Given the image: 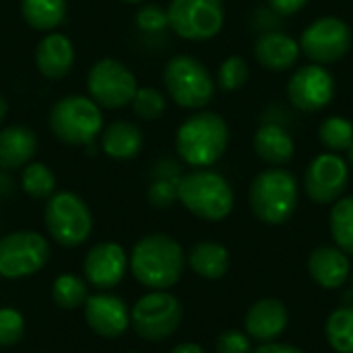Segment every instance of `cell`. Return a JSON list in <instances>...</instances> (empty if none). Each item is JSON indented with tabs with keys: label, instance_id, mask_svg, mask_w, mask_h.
<instances>
[{
	"label": "cell",
	"instance_id": "5bb4252c",
	"mask_svg": "<svg viewBox=\"0 0 353 353\" xmlns=\"http://www.w3.org/2000/svg\"><path fill=\"white\" fill-rule=\"evenodd\" d=\"M350 184V163L339 153L316 155L304 172V190L319 205L337 203Z\"/></svg>",
	"mask_w": 353,
	"mask_h": 353
},
{
	"label": "cell",
	"instance_id": "52a82bcc",
	"mask_svg": "<svg viewBox=\"0 0 353 353\" xmlns=\"http://www.w3.org/2000/svg\"><path fill=\"white\" fill-rule=\"evenodd\" d=\"M46 228L58 244L79 246L91 234V211L79 194L68 190L54 192L46 205Z\"/></svg>",
	"mask_w": 353,
	"mask_h": 353
},
{
	"label": "cell",
	"instance_id": "9c48e42d",
	"mask_svg": "<svg viewBox=\"0 0 353 353\" xmlns=\"http://www.w3.org/2000/svg\"><path fill=\"white\" fill-rule=\"evenodd\" d=\"M298 43H300L302 54L310 62L323 64V66L335 64L343 60L347 52L352 50V27L335 14L319 17L302 31Z\"/></svg>",
	"mask_w": 353,
	"mask_h": 353
},
{
	"label": "cell",
	"instance_id": "bcb514c9",
	"mask_svg": "<svg viewBox=\"0 0 353 353\" xmlns=\"http://www.w3.org/2000/svg\"><path fill=\"white\" fill-rule=\"evenodd\" d=\"M352 285H353V271H352Z\"/></svg>",
	"mask_w": 353,
	"mask_h": 353
},
{
	"label": "cell",
	"instance_id": "7bdbcfd3",
	"mask_svg": "<svg viewBox=\"0 0 353 353\" xmlns=\"http://www.w3.org/2000/svg\"><path fill=\"white\" fill-rule=\"evenodd\" d=\"M6 112H8V105H6V99L0 95V122L6 118Z\"/></svg>",
	"mask_w": 353,
	"mask_h": 353
},
{
	"label": "cell",
	"instance_id": "9a60e30c",
	"mask_svg": "<svg viewBox=\"0 0 353 353\" xmlns=\"http://www.w3.org/2000/svg\"><path fill=\"white\" fill-rule=\"evenodd\" d=\"M85 306V321L99 337H120L130 325V310L122 298L112 294L89 296Z\"/></svg>",
	"mask_w": 353,
	"mask_h": 353
},
{
	"label": "cell",
	"instance_id": "7a4b0ae2",
	"mask_svg": "<svg viewBox=\"0 0 353 353\" xmlns=\"http://www.w3.org/2000/svg\"><path fill=\"white\" fill-rule=\"evenodd\" d=\"M130 267L145 288L168 290L176 285L184 273V252L172 236L151 234L132 248Z\"/></svg>",
	"mask_w": 353,
	"mask_h": 353
},
{
	"label": "cell",
	"instance_id": "d4e9b609",
	"mask_svg": "<svg viewBox=\"0 0 353 353\" xmlns=\"http://www.w3.org/2000/svg\"><path fill=\"white\" fill-rule=\"evenodd\" d=\"M66 0H21V14L29 27L52 31L66 21Z\"/></svg>",
	"mask_w": 353,
	"mask_h": 353
},
{
	"label": "cell",
	"instance_id": "cb8c5ba5",
	"mask_svg": "<svg viewBox=\"0 0 353 353\" xmlns=\"http://www.w3.org/2000/svg\"><path fill=\"white\" fill-rule=\"evenodd\" d=\"M188 263L199 277L221 279L230 269V252L223 244L205 240L192 246L188 254Z\"/></svg>",
	"mask_w": 353,
	"mask_h": 353
},
{
	"label": "cell",
	"instance_id": "3957f363",
	"mask_svg": "<svg viewBox=\"0 0 353 353\" xmlns=\"http://www.w3.org/2000/svg\"><path fill=\"white\" fill-rule=\"evenodd\" d=\"M248 201L259 221L267 225H283L298 209V178L283 168H269L254 176L248 190Z\"/></svg>",
	"mask_w": 353,
	"mask_h": 353
},
{
	"label": "cell",
	"instance_id": "8d00e7d4",
	"mask_svg": "<svg viewBox=\"0 0 353 353\" xmlns=\"http://www.w3.org/2000/svg\"><path fill=\"white\" fill-rule=\"evenodd\" d=\"M252 27L259 29L261 33L275 31L281 27V14H277L271 6L269 8H259L252 17Z\"/></svg>",
	"mask_w": 353,
	"mask_h": 353
},
{
	"label": "cell",
	"instance_id": "d6986e66",
	"mask_svg": "<svg viewBox=\"0 0 353 353\" xmlns=\"http://www.w3.org/2000/svg\"><path fill=\"white\" fill-rule=\"evenodd\" d=\"M308 273L323 290H339L352 275L350 254L337 246H321L308 259Z\"/></svg>",
	"mask_w": 353,
	"mask_h": 353
},
{
	"label": "cell",
	"instance_id": "44dd1931",
	"mask_svg": "<svg viewBox=\"0 0 353 353\" xmlns=\"http://www.w3.org/2000/svg\"><path fill=\"white\" fill-rule=\"evenodd\" d=\"M252 145H254V153L273 168H281L290 163L296 155L294 137L288 132L283 124L277 122H265L263 126H259Z\"/></svg>",
	"mask_w": 353,
	"mask_h": 353
},
{
	"label": "cell",
	"instance_id": "f6af8a7d",
	"mask_svg": "<svg viewBox=\"0 0 353 353\" xmlns=\"http://www.w3.org/2000/svg\"><path fill=\"white\" fill-rule=\"evenodd\" d=\"M122 2H128V4H139V2H145V0H122Z\"/></svg>",
	"mask_w": 353,
	"mask_h": 353
},
{
	"label": "cell",
	"instance_id": "1f68e13d",
	"mask_svg": "<svg viewBox=\"0 0 353 353\" xmlns=\"http://www.w3.org/2000/svg\"><path fill=\"white\" fill-rule=\"evenodd\" d=\"M132 110L141 120H157L165 112V97L155 87H141L132 97Z\"/></svg>",
	"mask_w": 353,
	"mask_h": 353
},
{
	"label": "cell",
	"instance_id": "4316f807",
	"mask_svg": "<svg viewBox=\"0 0 353 353\" xmlns=\"http://www.w3.org/2000/svg\"><path fill=\"white\" fill-rule=\"evenodd\" d=\"M325 335L337 353H353V306H343L331 312L325 325Z\"/></svg>",
	"mask_w": 353,
	"mask_h": 353
},
{
	"label": "cell",
	"instance_id": "ab89813d",
	"mask_svg": "<svg viewBox=\"0 0 353 353\" xmlns=\"http://www.w3.org/2000/svg\"><path fill=\"white\" fill-rule=\"evenodd\" d=\"M252 353H304L300 347H296V345H288V343H275V341H271V343H263L259 350H254Z\"/></svg>",
	"mask_w": 353,
	"mask_h": 353
},
{
	"label": "cell",
	"instance_id": "e0dca14e",
	"mask_svg": "<svg viewBox=\"0 0 353 353\" xmlns=\"http://www.w3.org/2000/svg\"><path fill=\"white\" fill-rule=\"evenodd\" d=\"M254 58L256 62L273 72H283L296 66L302 56L298 39L283 33L281 29L261 33L254 41Z\"/></svg>",
	"mask_w": 353,
	"mask_h": 353
},
{
	"label": "cell",
	"instance_id": "f546056e",
	"mask_svg": "<svg viewBox=\"0 0 353 353\" xmlns=\"http://www.w3.org/2000/svg\"><path fill=\"white\" fill-rule=\"evenodd\" d=\"M54 302L64 310H74L87 302V283L77 275H60L52 285Z\"/></svg>",
	"mask_w": 353,
	"mask_h": 353
},
{
	"label": "cell",
	"instance_id": "6da1fadb",
	"mask_svg": "<svg viewBox=\"0 0 353 353\" xmlns=\"http://www.w3.org/2000/svg\"><path fill=\"white\" fill-rule=\"evenodd\" d=\"M230 126L215 112H196L188 116L176 132V151L180 159L196 170L217 163L228 151Z\"/></svg>",
	"mask_w": 353,
	"mask_h": 353
},
{
	"label": "cell",
	"instance_id": "277c9868",
	"mask_svg": "<svg viewBox=\"0 0 353 353\" xmlns=\"http://www.w3.org/2000/svg\"><path fill=\"white\" fill-rule=\"evenodd\" d=\"M178 201L199 219L221 221L234 209V190L221 174L203 168L180 178Z\"/></svg>",
	"mask_w": 353,
	"mask_h": 353
},
{
	"label": "cell",
	"instance_id": "8992f818",
	"mask_svg": "<svg viewBox=\"0 0 353 353\" xmlns=\"http://www.w3.org/2000/svg\"><path fill=\"white\" fill-rule=\"evenodd\" d=\"M163 83L170 97L186 110H203L215 93V81L207 66L188 54H178L165 64Z\"/></svg>",
	"mask_w": 353,
	"mask_h": 353
},
{
	"label": "cell",
	"instance_id": "60d3db41",
	"mask_svg": "<svg viewBox=\"0 0 353 353\" xmlns=\"http://www.w3.org/2000/svg\"><path fill=\"white\" fill-rule=\"evenodd\" d=\"M172 353H205V350L196 343H182V345L174 347Z\"/></svg>",
	"mask_w": 353,
	"mask_h": 353
},
{
	"label": "cell",
	"instance_id": "4dcf8cb0",
	"mask_svg": "<svg viewBox=\"0 0 353 353\" xmlns=\"http://www.w3.org/2000/svg\"><path fill=\"white\" fill-rule=\"evenodd\" d=\"M248 79H250V68L242 56H230L219 64L217 85L223 91H238L248 83Z\"/></svg>",
	"mask_w": 353,
	"mask_h": 353
},
{
	"label": "cell",
	"instance_id": "ffe728a7",
	"mask_svg": "<svg viewBox=\"0 0 353 353\" xmlns=\"http://www.w3.org/2000/svg\"><path fill=\"white\" fill-rule=\"evenodd\" d=\"M74 46L62 33H48L35 48V66L46 79H62L72 70Z\"/></svg>",
	"mask_w": 353,
	"mask_h": 353
},
{
	"label": "cell",
	"instance_id": "7c38bea8",
	"mask_svg": "<svg viewBox=\"0 0 353 353\" xmlns=\"http://www.w3.org/2000/svg\"><path fill=\"white\" fill-rule=\"evenodd\" d=\"M87 89L91 99L108 110L124 108L137 93V77L122 62L114 58L97 60L87 77Z\"/></svg>",
	"mask_w": 353,
	"mask_h": 353
},
{
	"label": "cell",
	"instance_id": "d6a6232c",
	"mask_svg": "<svg viewBox=\"0 0 353 353\" xmlns=\"http://www.w3.org/2000/svg\"><path fill=\"white\" fill-rule=\"evenodd\" d=\"M25 333V321L21 312L12 308H0V345L8 347L23 339Z\"/></svg>",
	"mask_w": 353,
	"mask_h": 353
},
{
	"label": "cell",
	"instance_id": "d590c367",
	"mask_svg": "<svg viewBox=\"0 0 353 353\" xmlns=\"http://www.w3.org/2000/svg\"><path fill=\"white\" fill-rule=\"evenodd\" d=\"M217 353H252V341L248 335L240 333V331H225L219 335L217 345H215Z\"/></svg>",
	"mask_w": 353,
	"mask_h": 353
},
{
	"label": "cell",
	"instance_id": "30bf717a",
	"mask_svg": "<svg viewBox=\"0 0 353 353\" xmlns=\"http://www.w3.org/2000/svg\"><path fill=\"white\" fill-rule=\"evenodd\" d=\"M182 316L184 310L176 296L168 292H153L134 304L130 321L139 337L147 341H163L178 331Z\"/></svg>",
	"mask_w": 353,
	"mask_h": 353
},
{
	"label": "cell",
	"instance_id": "7dc6e473",
	"mask_svg": "<svg viewBox=\"0 0 353 353\" xmlns=\"http://www.w3.org/2000/svg\"><path fill=\"white\" fill-rule=\"evenodd\" d=\"M130 353H139V352H130Z\"/></svg>",
	"mask_w": 353,
	"mask_h": 353
},
{
	"label": "cell",
	"instance_id": "836d02e7",
	"mask_svg": "<svg viewBox=\"0 0 353 353\" xmlns=\"http://www.w3.org/2000/svg\"><path fill=\"white\" fill-rule=\"evenodd\" d=\"M137 27L143 33H163L170 27L168 10H163L159 4H145L137 12Z\"/></svg>",
	"mask_w": 353,
	"mask_h": 353
},
{
	"label": "cell",
	"instance_id": "8fae6325",
	"mask_svg": "<svg viewBox=\"0 0 353 353\" xmlns=\"http://www.w3.org/2000/svg\"><path fill=\"white\" fill-rule=\"evenodd\" d=\"M50 244L37 232H12L0 240V277L21 279L46 267Z\"/></svg>",
	"mask_w": 353,
	"mask_h": 353
},
{
	"label": "cell",
	"instance_id": "484cf974",
	"mask_svg": "<svg viewBox=\"0 0 353 353\" xmlns=\"http://www.w3.org/2000/svg\"><path fill=\"white\" fill-rule=\"evenodd\" d=\"M329 225L337 248L353 256V196H341L333 203Z\"/></svg>",
	"mask_w": 353,
	"mask_h": 353
},
{
	"label": "cell",
	"instance_id": "ac0fdd59",
	"mask_svg": "<svg viewBox=\"0 0 353 353\" xmlns=\"http://www.w3.org/2000/svg\"><path fill=\"white\" fill-rule=\"evenodd\" d=\"M288 321L290 314L285 304L275 298H265L248 308L244 327L250 339H256L259 343H271L285 331Z\"/></svg>",
	"mask_w": 353,
	"mask_h": 353
},
{
	"label": "cell",
	"instance_id": "4fadbf2b",
	"mask_svg": "<svg viewBox=\"0 0 353 353\" xmlns=\"http://www.w3.org/2000/svg\"><path fill=\"white\" fill-rule=\"evenodd\" d=\"M335 91L337 85L331 70L314 62L298 66L288 81V99L298 112L304 114L325 110L333 101Z\"/></svg>",
	"mask_w": 353,
	"mask_h": 353
},
{
	"label": "cell",
	"instance_id": "83f0119b",
	"mask_svg": "<svg viewBox=\"0 0 353 353\" xmlns=\"http://www.w3.org/2000/svg\"><path fill=\"white\" fill-rule=\"evenodd\" d=\"M319 141L331 153L347 151L353 143V122L343 116H329L319 126Z\"/></svg>",
	"mask_w": 353,
	"mask_h": 353
},
{
	"label": "cell",
	"instance_id": "ee69618b",
	"mask_svg": "<svg viewBox=\"0 0 353 353\" xmlns=\"http://www.w3.org/2000/svg\"><path fill=\"white\" fill-rule=\"evenodd\" d=\"M347 159H350L347 163H350V165H352V168H353V143H352V147L347 149Z\"/></svg>",
	"mask_w": 353,
	"mask_h": 353
},
{
	"label": "cell",
	"instance_id": "f1b7e54d",
	"mask_svg": "<svg viewBox=\"0 0 353 353\" xmlns=\"http://www.w3.org/2000/svg\"><path fill=\"white\" fill-rule=\"evenodd\" d=\"M21 186L33 199H50L56 190V176L46 163L31 161L23 170Z\"/></svg>",
	"mask_w": 353,
	"mask_h": 353
},
{
	"label": "cell",
	"instance_id": "5b68a950",
	"mask_svg": "<svg viewBox=\"0 0 353 353\" xmlns=\"http://www.w3.org/2000/svg\"><path fill=\"white\" fill-rule=\"evenodd\" d=\"M48 124L62 143L93 145L103 128V116L91 97L66 95L54 103Z\"/></svg>",
	"mask_w": 353,
	"mask_h": 353
},
{
	"label": "cell",
	"instance_id": "2e32d148",
	"mask_svg": "<svg viewBox=\"0 0 353 353\" xmlns=\"http://www.w3.org/2000/svg\"><path fill=\"white\" fill-rule=\"evenodd\" d=\"M128 269V259L122 246L114 242L95 244L85 256V277L91 285L99 290H110L118 285Z\"/></svg>",
	"mask_w": 353,
	"mask_h": 353
},
{
	"label": "cell",
	"instance_id": "f35d334b",
	"mask_svg": "<svg viewBox=\"0 0 353 353\" xmlns=\"http://www.w3.org/2000/svg\"><path fill=\"white\" fill-rule=\"evenodd\" d=\"M269 2V6L277 12V14H281V17H292V14H298L302 8H306V4L310 2V0H267Z\"/></svg>",
	"mask_w": 353,
	"mask_h": 353
},
{
	"label": "cell",
	"instance_id": "ba28073f",
	"mask_svg": "<svg viewBox=\"0 0 353 353\" xmlns=\"http://www.w3.org/2000/svg\"><path fill=\"white\" fill-rule=\"evenodd\" d=\"M168 23L182 39H213L225 23L223 0H172L168 6Z\"/></svg>",
	"mask_w": 353,
	"mask_h": 353
},
{
	"label": "cell",
	"instance_id": "b9f144b4",
	"mask_svg": "<svg viewBox=\"0 0 353 353\" xmlns=\"http://www.w3.org/2000/svg\"><path fill=\"white\" fill-rule=\"evenodd\" d=\"M10 188V178L0 172V192H6Z\"/></svg>",
	"mask_w": 353,
	"mask_h": 353
},
{
	"label": "cell",
	"instance_id": "7402d4cb",
	"mask_svg": "<svg viewBox=\"0 0 353 353\" xmlns=\"http://www.w3.org/2000/svg\"><path fill=\"white\" fill-rule=\"evenodd\" d=\"M37 151V137L29 126H6L0 130V170H17L31 163Z\"/></svg>",
	"mask_w": 353,
	"mask_h": 353
},
{
	"label": "cell",
	"instance_id": "603a6c76",
	"mask_svg": "<svg viewBox=\"0 0 353 353\" xmlns=\"http://www.w3.org/2000/svg\"><path fill=\"white\" fill-rule=\"evenodd\" d=\"M143 132L137 124L126 122V120H118L112 122L103 134H101V149L108 157L112 159H132L141 153L143 149Z\"/></svg>",
	"mask_w": 353,
	"mask_h": 353
},
{
	"label": "cell",
	"instance_id": "74e56055",
	"mask_svg": "<svg viewBox=\"0 0 353 353\" xmlns=\"http://www.w3.org/2000/svg\"><path fill=\"white\" fill-rule=\"evenodd\" d=\"M182 170L180 163L172 157H161L155 168H153V180H172V182H180L182 178Z\"/></svg>",
	"mask_w": 353,
	"mask_h": 353
},
{
	"label": "cell",
	"instance_id": "e575fe53",
	"mask_svg": "<svg viewBox=\"0 0 353 353\" xmlns=\"http://www.w3.org/2000/svg\"><path fill=\"white\" fill-rule=\"evenodd\" d=\"M147 199L157 209H168L178 201V182L172 180H153L149 186Z\"/></svg>",
	"mask_w": 353,
	"mask_h": 353
}]
</instances>
